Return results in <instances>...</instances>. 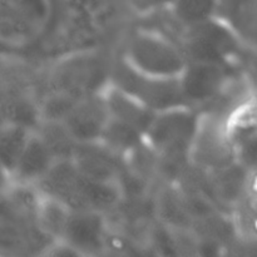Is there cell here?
Returning a JSON list of instances; mask_svg holds the SVG:
<instances>
[{
  "label": "cell",
  "instance_id": "cell-1",
  "mask_svg": "<svg viewBox=\"0 0 257 257\" xmlns=\"http://www.w3.org/2000/svg\"><path fill=\"white\" fill-rule=\"evenodd\" d=\"M202 112L191 105L171 108L156 114L146 133V143L158 157V175L175 183L191 168V148Z\"/></svg>",
  "mask_w": 257,
  "mask_h": 257
},
{
  "label": "cell",
  "instance_id": "cell-2",
  "mask_svg": "<svg viewBox=\"0 0 257 257\" xmlns=\"http://www.w3.org/2000/svg\"><path fill=\"white\" fill-rule=\"evenodd\" d=\"M43 195L60 201L72 211L108 213L120 205L123 193L117 182L97 181L83 175L73 160L55 161L35 186Z\"/></svg>",
  "mask_w": 257,
  "mask_h": 257
},
{
  "label": "cell",
  "instance_id": "cell-3",
  "mask_svg": "<svg viewBox=\"0 0 257 257\" xmlns=\"http://www.w3.org/2000/svg\"><path fill=\"white\" fill-rule=\"evenodd\" d=\"M120 57L137 72L155 78H180L187 65L185 50L170 38L152 30L133 33Z\"/></svg>",
  "mask_w": 257,
  "mask_h": 257
},
{
  "label": "cell",
  "instance_id": "cell-4",
  "mask_svg": "<svg viewBox=\"0 0 257 257\" xmlns=\"http://www.w3.org/2000/svg\"><path fill=\"white\" fill-rule=\"evenodd\" d=\"M109 82L157 113L188 105L182 94L180 78L163 79L142 74L122 57L110 64Z\"/></svg>",
  "mask_w": 257,
  "mask_h": 257
},
{
  "label": "cell",
  "instance_id": "cell-5",
  "mask_svg": "<svg viewBox=\"0 0 257 257\" xmlns=\"http://www.w3.org/2000/svg\"><path fill=\"white\" fill-rule=\"evenodd\" d=\"M242 37L221 17L188 29L185 50L188 60L228 65L238 57Z\"/></svg>",
  "mask_w": 257,
  "mask_h": 257
},
{
  "label": "cell",
  "instance_id": "cell-6",
  "mask_svg": "<svg viewBox=\"0 0 257 257\" xmlns=\"http://www.w3.org/2000/svg\"><path fill=\"white\" fill-rule=\"evenodd\" d=\"M190 161L193 168L205 173L217 172L237 162V150L227 136L222 115L202 112Z\"/></svg>",
  "mask_w": 257,
  "mask_h": 257
},
{
  "label": "cell",
  "instance_id": "cell-7",
  "mask_svg": "<svg viewBox=\"0 0 257 257\" xmlns=\"http://www.w3.org/2000/svg\"><path fill=\"white\" fill-rule=\"evenodd\" d=\"M110 64L93 54H82L63 60L49 77V90L84 97L99 92L109 82Z\"/></svg>",
  "mask_w": 257,
  "mask_h": 257
},
{
  "label": "cell",
  "instance_id": "cell-8",
  "mask_svg": "<svg viewBox=\"0 0 257 257\" xmlns=\"http://www.w3.org/2000/svg\"><path fill=\"white\" fill-rule=\"evenodd\" d=\"M227 68L216 63L188 60L180 77L186 103L201 109L215 102L231 84Z\"/></svg>",
  "mask_w": 257,
  "mask_h": 257
},
{
  "label": "cell",
  "instance_id": "cell-9",
  "mask_svg": "<svg viewBox=\"0 0 257 257\" xmlns=\"http://www.w3.org/2000/svg\"><path fill=\"white\" fill-rule=\"evenodd\" d=\"M65 243L77 255H99L107 248L108 226L105 213L98 211H72L64 236Z\"/></svg>",
  "mask_w": 257,
  "mask_h": 257
},
{
  "label": "cell",
  "instance_id": "cell-10",
  "mask_svg": "<svg viewBox=\"0 0 257 257\" xmlns=\"http://www.w3.org/2000/svg\"><path fill=\"white\" fill-rule=\"evenodd\" d=\"M109 110L102 90L80 98L63 122L78 143L98 142L109 122Z\"/></svg>",
  "mask_w": 257,
  "mask_h": 257
},
{
  "label": "cell",
  "instance_id": "cell-11",
  "mask_svg": "<svg viewBox=\"0 0 257 257\" xmlns=\"http://www.w3.org/2000/svg\"><path fill=\"white\" fill-rule=\"evenodd\" d=\"M78 170L87 177L105 182H117L125 167L123 158L115 155L100 141L79 143L73 157Z\"/></svg>",
  "mask_w": 257,
  "mask_h": 257
},
{
  "label": "cell",
  "instance_id": "cell-12",
  "mask_svg": "<svg viewBox=\"0 0 257 257\" xmlns=\"http://www.w3.org/2000/svg\"><path fill=\"white\" fill-rule=\"evenodd\" d=\"M102 92L110 117L136 128L146 136L157 112L110 82H108Z\"/></svg>",
  "mask_w": 257,
  "mask_h": 257
},
{
  "label": "cell",
  "instance_id": "cell-13",
  "mask_svg": "<svg viewBox=\"0 0 257 257\" xmlns=\"http://www.w3.org/2000/svg\"><path fill=\"white\" fill-rule=\"evenodd\" d=\"M55 158L40 136L33 132L10 180L15 185L35 187L53 167Z\"/></svg>",
  "mask_w": 257,
  "mask_h": 257
},
{
  "label": "cell",
  "instance_id": "cell-14",
  "mask_svg": "<svg viewBox=\"0 0 257 257\" xmlns=\"http://www.w3.org/2000/svg\"><path fill=\"white\" fill-rule=\"evenodd\" d=\"M213 200L236 207L247 192L250 170L240 161L217 172L206 173Z\"/></svg>",
  "mask_w": 257,
  "mask_h": 257
},
{
  "label": "cell",
  "instance_id": "cell-15",
  "mask_svg": "<svg viewBox=\"0 0 257 257\" xmlns=\"http://www.w3.org/2000/svg\"><path fill=\"white\" fill-rule=\"evenodd\" d=\"M223 122L231 142L238 150L257 138V90L253 89L236 103L225 115Z\"/></svg>",
  "mask_w": 257,
  "mask_h": 257
},
{
  "label": "cell",
  "instance_id": "cell-16",
  "mask_svg": "<svg viewBox=\"0 0 257 257\" xmlns=\"http://www.w3.org/2000/svg\"><path fill=\"white\" fill-rule=\"evenodd\" d=\"M70 215L72 210L67 205L38 191L34 216L35 225L45 237L53 242L62 241Z\"/></svg>",
  "mask_w": 257,
  "mask_h": 257
},
{
  "label": "cell",
  "instance_id": "cell-17",
  "mask_svg": "<svg viewBox=\"0 0 257 257\" xmlns=\"http://www.w3.org/2000/svg\"><path fill=\"white\" fill-rule=\"evenodd\" d=\"M49 13V0H3V28L12 27L15 34L20 27H43Z\"/></svg>",
  "mask_w": 257,
  "mask_h": 257
},
{
  "label": "cell",
  "instance_id": "cell-18",
  "mask_svg": "<svg viewBox=\"0 0 257 257\" xmlns=\"http://www.w3.org/2000/svg\"><path fill=\"white\" fill-rule=\"evenodd\" d=\"M33 132L34 131L27 125L3 122L0 132V160L4 176L10 177L14 173Z\"/></svg>",
  "mask_w": 257,
  "mask_h": 257
},
{
  "label": "cell",
  "instance_id": "cell-19",
  "mask_svg": "<svg viewBox=\"0 0 257 257\" xmlns=\"http://www.w3.org/2000/svg\"><path fill=\"white\" fill-rule=\"evenodd\" d=\"M100 142L125 161L133 152L145 145L146 138L138 130L110 117Z\"/></svg>",
  "mask_w": 257,
  "mask_h": 257
},
{
  "label": "cell",
  "instance_id": "cell-20",
  "mask_svg": "<svg viewBox=\"0 0 257 257\" xmlns=\"http://www.w3.org/2000/svg\"><path fill=\"white\" fill-rule=\"evenodd\" d=\"M156 208L165 227L181 231L192 227L193 220L186 207L181 188L171 186V190H163L158 196Z\"/></svg>",
  "mask_w": 257,
  "mask_h": 257
},
{
  "label": "cell",
  "instance_id": "cell-21",
  "mask_svg": "<svg viewBox=\"0 0 257 257\" xmlns=\"http://www.w3.org/2000/svg\"><path fill=\"white\" fill-rule=\"evenodd\" d=\"M35 132L49 148L55 161L73 160L79 143L63 120H42Z\"/></svg>",
  "mask_w": 257,
  "mask_h": 257
},
{
  "label": "cell",
  "instance_id": "cell-22",
  "mask_svg": "<svg viewBox=\"0 0 257 257\" xmlns=\"http://www.w3.org/2000/svg\"><path fill=\"white\" fill-rule=\"evenodd\" d=\"M168 12L176 22L190 29L220 17L221 0H175Z\"/></svg>",
  "mask_w": 257,
  "mask_h": 257
},
{
  "label": "cell",
  "instance_id": "cell-23",
  "mask_svg": "<svg viewBox=\"0 0 257 257\" xmlns=\"http://www.w3.org/2000/svg\"><path fill=\"white\" fill-rule=\"evenodd\" d=\"M79 99L68 93L49 90L39 104L42 120H64Z\"/></svg>",
  "mask_w": 257,
  "mask_h": 257
},
{
  "label": "cell",
  "instance_id": "cell-24",
  "mask_svg": "<svg viewBox=\"0 0 257 257\" xmlns=\"http://www.w3.org/2000/svg\"><path fill=\"white\" fill-rule=\"evenodd\" d=\"M175 0H127L131 9L141 15L153 14L157 12L168 10Z\"/></svg>",
  "mask_w": 257,
  "mask_h": 257
},
{
  "label": "cell",
  "instance_id": "cell-25",
  "mask_svg": "<svg viewBox=\"0 0 257 257\" xmlns=\"http://www.w3.org/2000/svg\"><path fill=\"white\" fill-rule=\"evenodd\" d=\"M237 32L242 38H248L252 42L253 47L257 48V2L251 9L250 14L237 28Z\"/></svg>",
  "mask_w": 257,
  "mask_h": 257
}]
</instances>
